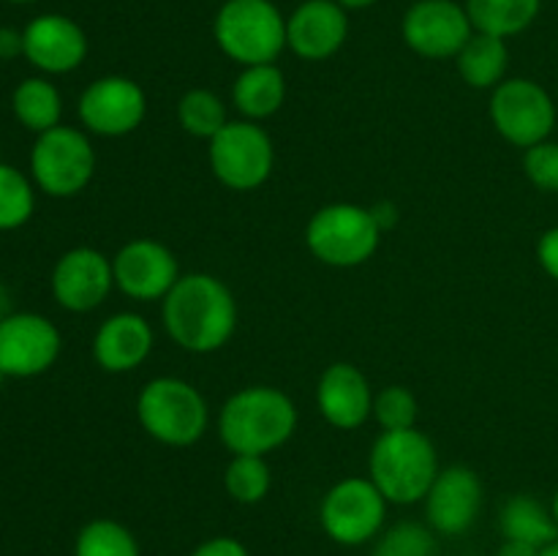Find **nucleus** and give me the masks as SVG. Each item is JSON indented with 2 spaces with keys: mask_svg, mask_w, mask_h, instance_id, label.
<instances>
[{
  "mask_svg": "<svg viewBox=\"0 0 558 556\" xmlns=\"http://www.w3.org/2000/svg\"><path fill=\"white\" fill-rule=\"evenodd\" d=\"M167 336L191 354H210L238 330V300L221 278L185 273L161 300Z\"/></svg>",
  "mask_w": 558,
  "mask_h": 556,
  "instance_id": "f257e3e1",
  "label": "nucleus"
},
{
  "mask_svg": "<svg viewBox=\"0 0 558 556\" xmlns=\"http://www.w3.org/2000/svg\"><path fill=\"white\" fill-rule=\"evenodd\" d=\"M298 431V407L272 385L232 392L218 412V436L232 456H267Z\"/></svg>",
  "mask_w": 558,
  "mask_h": 556,
  "instance_id": "f03ea898",
  "label": "nucleus"
},
{
  "mask_svg": "<svg viewBox=\"0 0 558 556\" xmlns=\"http://www.w3.org/2000/svg\"><path fill=\"white\" fill-rule=\"evenodd\" d=\"M439 456L428 434L414 428L381 431L368 456V478L390 505H414L428 496Z\"/></svg>",
  "mask_w": 558,
  "mask_h": 556,
  "instance_id": "7ed1b4c3",
  "label": "nucleus"
},
{
  "mask_svg": "<svg viewBox=\"0 0 558 556\" xmlns=\"http://www.w3.org/2000/svg\"><path fill=\"white\" fill-rule=\"evenodd\" d=\"M136 418L150 439L167 447H191L207 434L210 407L191 382L156 376L136 396Z\"/></svg>",
  "mask_w": 558,
  "mask_h": 556,
  "instance_id": "20e7f679",
  "label": "nucleus"
},
{
  "mask_svg": "<svg viewBox=\"0 0 558 556\" xmlns=\"http://www.w3.org/2000/svg\"><path fill=\"white\" fill-rule=\"evenodd\" d=\"M213 36L243 69L276 63L287 49V16L270 0H227L213 22Z\"/></svg>",
  "mask_w": 558,
  "mask_h": 556,
  "instance_id": "39448f33",
  "label": "nucleus"
},
{
  "mask_svg": "<svg viewBox=\"0 0 558 556\" xmlns=\"http://www.w3.org/2000/svg\"><path fill=\"white\" fill-rule=\"evenodd\" d=\"M371 207L354 202H332L319 207L305 227V245L330 267H357L376 254L381 240Z\"/></svg>",
  "mask_w": 558,
  "mask_h": 556,
  "instance_id": "423d86ee",
  "label": "nucleus"
},
{
  "mask_svg": "<svg viewBox=\"0 0 558 556\" xmlns=\"http://www.w3.org/2000/svg\"><path fill=\"white\" fill-rule=\"evenodd\" d=\"M207 158L218 183L232 191H254L272 174L276 147L270 134L254 120H229L207 142Z\"/></svg>",
  "mask_w": 558,
  "mask_h": 556,
  "instance_id": "0eeeda50",
  "label": "nucleus"
},
{
  "mask_svg": "<svg viewBox=\"0 0 558 556\" xmlns=\"http://www.w3.org/2000/svg\"><path fill=\"white\" fill-rule=\"evenodd\" d=\"M31 172L44 194L58 200L76 196L90 185L96 174V150L85 131L54 125L38 134L31 150Z\"/></svg>",
  "mask_w": 558,
  "mask_h": 556,
  "instance_id": "6e6552de",
  "label": "nucleus"
},
{
  "mask_svg": "<svg viewBox=\"0 0 558 556\" xmlns=\"http://www.w3.org/2000/svg\"><path fill=\"white\" fill-rule=\"evenodd\" d=\"M385 499L371 478H343L332 485L319 505V523L327 537L347 548L371 543L387 521Z\"/></svg>",
  "mask_w": 558,
  "mask_h": 556,
  "instance_id": "1a4fd4ad",
  "label": "nucleus"
},
{
  "mask_svg": "<svg viewBox=\"0 0 558 556\" xmlns=\"http://www.w3.org/2000/svg\"><path fill=\"white\" fill-rule=\"evenodd\" d=\"M488 114L501 140L515 147H534L556 129V104L539 82L512 76L490 90Z\"/></svg>",
  "mask_w": 558,
  "mask_h": 556,
  "instance_id": "9d476101",
  "label": "nucleus"
},
{
  "mask_svg": "<svg viewBox=\"0 0 558 556\" xmlns=\"http://www.w3.org/2000/svg\"><path fill=\"white\" fill-rule=\"evenodd\" d=\"M472 33L474 25L466 14V5L456 0H417L409 5L401 22L407 47L420 58L430 60L456 58Z\"/></svg>",
  "mask_w": 558,
  "mask_h": 556,
  "instance_id": "9b49d317",
  "label": "nucleus"
},
{
  "mask_svg": "<svg viewBox=\"0 0 558 556\" xmlns=\"http://www.w3.org/2000/svg\"><path fill=\"white\" fill-rule=\"evenodd\" d=\"M80 120L98 136H125L142 125L147 114V96L140 82L109 74L90 82L80 96Z\"/></svg>",
  "mask_w": 558,
  "mask_h": 556,
  "instance_id": "f8f14e48",
  "label": "nucleus"
},
{
  "mask_svg": "<svg viewBox=\"0 0 558 556\" xmlns=\"http://www.w3.org/2000/svg\"><path fill=\"white\" fill-rule=\"evenodd\" d=\"M112 270L114 287L129 294L131 300H140V303L163 300L183 276L172 249L150 238L129 240L112 256Z\"/></svg>",
  "mask_w": 558,
  "mask_h": 556,
  "instance_id": "ddd939ff",
  "label": "nucleus"
},
{
  "mask_svg": "<svg viewBox=\"0 0 558 556\" xmlns=\"http://www.w3.org/2000/svg\"><path fill=\"white\" fill-rule=\"evenodd\" d=\"M60 330L41 314H11L0 319V371L5 376H38L58 360Z\"/></svg>",
  "mask_w": 558,
  "mask_h": 556,
  "instance_id": "4468645a",
  "label": "nucleus"
},
{
  "mask_svg": "<svg viewBox=\"0 0 558 556\" xmlns=\"http://www.w3.org/2000/svg\"><path fill=\"white\" fill-rule=\"evenodd\" d=\"M423 501L428 527L436 534L458 537L474 527L480 510H483V480L463 463L439 469Z\"/></svg>",
  "mask_w": 558,
  "mask_h": 556,
  "instance_id": "2eb2a0df",
  "label": "nucleus"
},
{
  "mask_svg": "<svg viewBox=\"0 0 558 556\" xmlns=\"http://www.w3.org/2000/svg\"><path fill=\"white\" fill-rule=\"evenodd\" d=\"M114 287L112 259L90 245L65 251L52 270V294L65 311L85 314L98 309Z\"/></svg>",
  "mask_w": 558,
  "mask_h": 556,
  "instance_id": "dca6fc26",
  "label": "nucleus"
},
{
  "mask_svg": "<svg viewBox=\"0 0 558 556\" xmlns=\"http://www.w3.org/2000/svg\"><path fill=\"white\" fill-rule=\"evenodd\" d=\"M349 16L336 0H303L287 16V49L308 63L332 58L347 44Z\"/></svg>",
  "mask_w": 558,
  "mask_h": 556,
  "instance_id": "f3484780",
  "label": "nucleus"
},
{
  "mask_svg": "<svg viewBox=\"0 0 558 556\" xmlns=\"http://www.w3.org/2000/svg\"><path fill=\"white\" fill-rule=\"evenodd\" d=\"M316 409L322 418L341 431H354L374 418V390L357 365L332 363L316 385Z\"/></svg>",
  "mask_w": 558,
  "mask_h": 556,
  "instance_id": "a211bd4d",
  "label": "nucleus"
},
{
  "mask_svg": "<svg viewBox=\"0 0 558 556\" xmlns=\"http://www.w3.org/2000/svg\"><path fill=\"white\" fill-rule=\"evenodd\" d=\"M25 58L44 74H69L87 58V36L63 14H41L27 22Z\"/></svg>",
  "mask_w": 558,
  "mask_h": 556,
  "instance_id": "6ab92c4d",
  "label": "nucleus"
},
{
  "mask_svg": "<svg viewBox=\"0 0 558 556\" xmlns=\"http://www.w3.org/2000/svg\"><path fill=\"white\" fill-rule=\"evenodd\" d=\"M153 352L150 322L134 311L112 314L93 338V358L107 374H129L140 368Z\"/></svg>",
  "mask_w": 558,
  "mask_h": 556,
  "instance_id": "aec40b11",
  "label": "nucleus"
},
{
  "mask_svg": "<svg viewBox=\"0 0 558 556\" xmlns=\"http://www.w3.org/2000/svg\"><path fill=\"white\" fill-rule=\"evenodd\" d=\"M287 101V80L283 71L276 63L265 65H245L232 87V104L243 120H262L272 118Z\"/></svg>",
  "mask_w": 558,
  "mask_h": 556,
  "instance_id": "412c9836",
  "label": "nucleus"
},
{
  "mask_svg": "<svg viewBox=\"0 0 558 556\" xmlns=\"http://www.w3.org/2000/svg\"><path fill=\"white\" fill-rule=\"evenodd\" d=\"M458 74L474 90H494L499 82H505L507 65H510V49L507 38L490 36V33L474 31L472 38L463 44L456 55Z\"/></svg>",
  "mask_w": 558,
  "mask_h": 556,
  "instance_id": "4be33fe9",
  "label": "nucleus"
},
{
  "mask_svg": "<svg viewBox=\"0 0 558 556\" xmlns=\"http://www.w3.org/2000/svg\"><path fill=\"white\" fill-rule=\"evenodd\" d=\"M499 532L505 540H521L534 548H545L558 540V523L554 510L545 507L537 496L515 494L501 507Z\"/></svg>",
  "mask_w": 558,
  "mask_h": 556,
  "instance_id": "5701e85b",
  "label": "nucleus"
},
{
  "mask_svg": "<svg viewBox=\"0 0 558 556\" xmlns=\"http://www.w3.org/2000/svg\"><path fill=\"white\" fill-rule=\"evenodd\" d=\"M463 5L474 31L510 38L532 27L543 0H466Z\"/></svg>",
  "mask_w": 558,
  "mask_h": 556,
  "instance_id": "b1692460",
  "label": "nucleus"
},
{
  "mask_svg": "<svg viewBox=\"0 0 558 556\" xmlns=\"http://www.w3.org/2000/svg\"><path fill=\"white\" fill-rule=\"evenodd\" d=\"M14 114L25 129L44 134V131L60 125V114H63V98H60L58 87L44 76H31V80L20 82L14 90Z\"/></svg>",
  "mask_w": 558,
  "mask_h": 556,
  "instance_id": "393cba45",
  "label": "nucleus"
},
{
  "mask_svg": "<svg viewBox=\"0 0 558 556\" xmlns=\"http://www.w3.org/2000/svg\"><path fill=\"white\" fill-rule=\"evenodd\" d=\"M178 123L185 134L210 142L229 123L227 104L207 87H194L178 101Z\"/></svg>",
  "mask_w": 558,
  "mask_h": 556,
  "instance_id": "a878e982",
  "label": "nucleus"
},
{
  "mask_svg": "<svg viewBox=\"0 0 558 556\" xmlns=\"http://www.w3.org/2000/svg\"><path fill=\"white\" fill-rule=\"evenodd\" d=\"M74 556H142L134 532L112 518H96L76 534Z\"/></svg>",
  "mask_w": 558,
  "mask_h": 556,
  "instance_id": "bb28decb",
  "label": "nucleus"
},
{
  "mask_svg": "<svg viewBox=\"0 0 558 556\" xmlns=\"http://www.w3.org/2000/svg\"><path fill=\"white\" fill-rule=\"evenodd\" d=\"M272 474L265 456H232L223 469V488L238 505H259L270 494Z\"/></svg>",
  "mask_w": 558,
  "mask_h": 556,
  "instance_id": "cd10ccee",
  "label": "nucleus"
},
{
  "mask_svg": "<svg viewBox=\"0 0 558 556\" xmlns=\"http://www.w3.org/2000/svg\"><path fill=\"white\" fill-rule=\"evenodd\" d=\"M371 556H439V543L428 523L398 521L381 529Z\"/></svg>",
  "mask_w": 558,
  "mask_h": 556,
  "instance_id": "c85d7f7f",
  "label": "nucleus"
},
{
  "mask_svg": "<svg viewBox=\"0 0 558 556\" xmlns=\"http://www.w3.org/2000/svg\"><path fill=\"white\" fill-rule=\"evenodd\" d=\"M36 194L20 169L0 164V229H16L33 216Z\"/></svg>",
  "mask_w": 558,
  "mask_h": 556,
  "instance_id": "c756f323",
  "label": "nucleus"
},
{
  "mask_svg": "<svg viewBox=\"0 0 558 556\" xmlns=\"http://www.w3.org/2000/svg\"><path fill=\"white\" fill-rule=\"evenodd\" d=\"M374 420L381 431L414 428L417 423V398L403 385H390L374 396Z\"/></svg>",
  "mask_w": 558,
  "mask_h": 556,
  "instance_id": "7c9ffc66",
  "label": "nucleus"
},
{
  "mask_svg": "<svg viewBox=\"0 0 558 556\" xmlns=\"http://www.w3.org/2000/svg\"><path fill=\"white\" fill-rule=\"evenodd\" d=\"M523 172L534 189L558 194V142H539L523 153Z\"/></svg>",
  "mask_w": 558,
  "mask_h": 556,
  "instance_id": "2f4dec72",
  "label": "nucleus"
},
{
  "mask_svg": "<svg viewBox=\"0 0 558 556\" xmlns=\"http://www.w3.org/2000/svg\"><path fill=\"white\" fill-rule=\"evenodd\" d=\"M189 556H251V551L238 537L218 534V537H210L196 545Z\"/></svg>",
  "mask_w": 558,
  "mask_h": 556,
  "instance_id": "473e14b6",
  "label": "nucleus"
},
{
  "mask_svg": "<svg viewBox=\"0 0 558 556\" xmlns=\"http://www.w3.org/2000/svg\"><path fill=\"white\" fill-rule=\"evenodd\" d=\"M537 259L543 265V270L554 281H558V227H550L548 232H543V238L537 243Z\"/></svg>",
  "mask_w": 558,
  "mask_h": 556,
  "instance_id": "72a5a7b5",
  "label": "nucleus"
},
{
  "mask_svg": "<svg viewBox=\"0 0 558 556\" xmlns=\"http://www.w3.org/2000/svg\"><path fill=\"white\" fill-rule=\"evenodd\" d=\"M25 55V36L14 27H0V60H14Z\"/></svg>",
  "mask_w": 558,
  "mask_h": 556,
  "instance_id": "f704fd0d",
  "label": "nucleus"
},
{
  "mask_svg": "<svg viewBox=\"0 0 558 556\" xmlns=\"http://www.w3.org/2000/svg\"><path fill=\"white\" fill-rule=\"evenodd\" d=\"M539 551L543 548H534V545L521 543V540H505L496 556H539Z\"/></svg>",
  "mask_w": 558,
  "mask_h": 556,
  "instance_id": "c9c22d12",
  "label": "nucleus"
},
{
  "mask_svg": "<svg viewBox=\"0 0 558 556\" xmlns=\"http://www.w3.org/2000/svg\"><path fill=\"white\" fill-rule=\"evenodd\" d=\"M371 213H374L376 223H379V229L385 232V229H390L392 223L398 221V210L396 205H390V202H379V205L371 207Z\"/></svg>",
  "mask_w": 558,
  "mask_h": 556,
  "instance_id": "e433bc0d",
  "label": "nucleus"
},
{
  "mask_svg": "<svg viewBox=\"0 0 558 556\" xmlns=\"http://www.w3.org/2000/svg\"><path fill=\"white\" fill-rule=\"evenodd\" d=\"M336 3H341L347 11H357V9H368V5H376L379 0H336Z\"/></svg>",
  "mask_w": 558,
  "mask_h": 556,
  "instance_id": "4c0bfd02",
  "label": "nucleus"
},
{
  "mask_svg": "<svg viewBox=\"0 0 558 556\" xmlns=\"http://www.w3.org/2000/svg\"><path fill=\"white\" fill-rule=\"evenodd\" d=\"M539 556H558V540H554L550 545H545V548L539 551Z\"/></svg>",
  "mask_w": 558,
  "mask_h": 556,
  "instance_id": "58836bf2",
  "label": "nucleus"
},
{
  "mask_svg": "<svg viewBox=\"0 0 558 556\" xmlns=\"http://www.w3.org/2000/svg\"><path fill=\"white\" fill-rule=\"evenodd\" d=\"M550 510H554V518H556V523H558V491L554 494V505H550Z\"/></svg>",
  "mask_w": 558,
  "mask_h": 556,
  "instance_id": "ea45409f",
  "label": "nucleus"
},
{
  "mask_svg": "<svg viewBox=\"0 0 558 556\" xmlns=\"http://www.w3.org/2000/svg\"><path fill=\"white\" fill-rule=\"evenodd\" d=\"M9 3H36V0H9Z\"/></svg>",
  "mask_w": 558,
  "mask_h": 556,
  "instance_id": "a19ab883",
  "label": "nucleus"
},
{
  "mask_svg": "<svg viewBox=\"0 0 558 556\" xmlns=\"http://www.w3.org/2000/svg\"><path fill=\"white\" fill-rule=\"evenodd\" d=\"M3 379H5V374H3V371H0V385H3Z\"/></svg>",
  "mask_w": 558,
  "mask_h": 556,
  "instance_id": "79ce46f5",
  "label": "nucleus"
}]
</instances>
